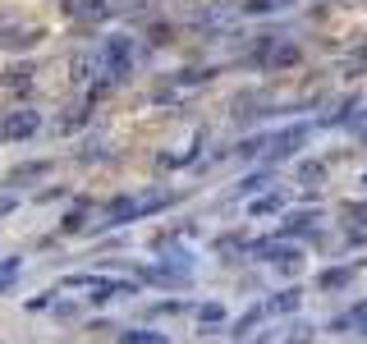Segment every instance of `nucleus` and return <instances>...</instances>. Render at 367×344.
<instances>
[{"label": "nucleus", "instance_id": "obj_6", "mask_svg": "<svg viewBox=\"0 0 367 344\" xmlns=\"http://www.w3.org/2000/svg\"><path fill=\"white\" fill-rule=\"evenodd\" d=\"M248 253H253V257H262V262H285V257H290V253H299V248H290V243H285L280 234H275V239H257L253 248H248Z\"/></svg>", "mask_w": 367, "mask_h": 344}, {"label": "nucleus", "instance_id": "obj_1", "mask_svg": "<svg viewBox=\"0 0 367 344\" xmlns=\"http://www.w3.org/2000/svg\"><path fill=\"white\" fill-rule=\"evenodd\" d=\"M134 74V42L129 37H106V78Z\"/></svg>", "mask_w": 367, "mask_h": 344}, {"label": "nucleus", "instance_id": "obj_3", "mask_svg": "<svg viewBox=\"0 0 367 344\" xmlns=\"http://www.w3.org/2000/svg\"><path fill=\"white\" fill-rule=\"evenodd\" d=\"M37 110H14V115H10V120L0 124V138H10V143H23V138H32L37 134Z\"/></svg>", "mask_w": 367, "mask_h": 344}, {"label": "nucleus", "instance_id": "obj_27", "mask_svg": "<svg viewBox=\"0 0 367 344\" xmlns=\"http://www.w3.org/2000/svg\"><path fill=\"white\" fill-rule=\"evenodd\" d=\"M285 344H312V326H307V321H299V326L285 335Z\"/></svg>", "mask_w": 367, "mask_h": 344}, {"label": "nucleus", "instance_id": "obj_30", "mask_svg": "<svg viewBox=\"0 0 367 344\" xmlns=\"http://www.w3.org/2000/svg\"><path fill=\"white\" fill-rule=\"evenodd\" d=\"M216 248H220V253H239L244 239H239V234H225V239H216Z\"/></svg>", "mask_w": 367, "mask_h": 344}, {"label": "nucleus", "instance_id": "obj_14", "mask_svg": "<svg viewBox=\"0 0 367 344\" xmlns=\"http://www.w3.org/2000/svg\"><path fill=\"white\" fill-rule=\"evenodd\" d=\"M294 180L303 184V188H321V180H326V165H321V161H303L299 170H294Z\"/></svg>", "mask_w": 367, "mask_h": 344}, {"label": "nucleus", "instance_id": "obj_36", "mask_svg": "<svg viewBox=\"0 0 367 344\" xmlns=\"http://www.w3.org/2000/svg\"><path fill=\"white\" fill-rule=\"evenodd\" d=\"M363 188H367V175H363Z\"/></svg>", "mask_w": 367, "mask_h": 344}, {"label": "nucleus", "instance_id": "obj_10", "mask_svg": "<svg viewBox=\"0 0 367 344\" xmlns=\"http://www.w3.org/2000/svg\"><path fill=\"white\" fill-rule=\"evenodd\" d=\"M299 299H303V294H299V284H294V289H280V294H275V299L266 303L262 312H275V317H285V312H299Z\"/></svg>", "mask_w": 367, "mask_h": 344}, {"label": "nucleus", "instance_id": "obj_31", "mask_svg": "<svg viewBox=\"0 0 367 344\" xmlns=\"http://www.w3.org/2000/svg\"><path fill=\"white\" fill-rule=\"evenodd\" d=\"M175 312H184V303H156L152 308V317H175Z\"/></svg>", "mask_w": 367, "mask_h": 344}, {"label": "nucleus", "instance_id": "obj_22", "mask_svg": "<svg viewBox=\"0 0 367 344\" xmlns=\"http://www.w3.org/2000/svg\"><path fill=\"white\" fill-rule=\"evenodd\" d=\"M120 344H166V340H161V330H124Z\"/></svg>", "mask_w": 367, "mask_h": 344}, {"label": "nucleus", "instance_id": "obj_4", "mask_svg": "<svg viewBox=\"0 0 367 344\" xmlns=\"http://www.w3.org/2000/svg\"><path fill=\"white\" fill-rule=\"evenodd\" d=\"M106 0H64V14L69 19H88V23H101L106 19Z\"/></svg>", "mask_w": 367, "mask_h": 344}, {"label": "nucleus", "instance_id": "obj_15", "mask_svg": "<svg viewBox=\"0 0 367 344\" xmlns=\"http://www.w3.org/2000/svg\"><path fill=\"white\" fill-rule=\"evenodd\" d=\"M92 69H97V60H92L88 51H78L74 60H69V83H88V78H92Z\"/></svg>", "mask_w": 367, "mask_h": 344}, {"label": "nucleus", "instance_id": "obj_5", "mask_svg": "<svg viewBox=\"0 0 367 344\" xmlns=\"http://www.w3.org/2000/svg\"><path fill=\"white\" fill-rule=\"evenodd\" d=\"M142 211H138V197H110L106 202V225H129L138 221Z\"/></svg>", "mask_w": 367, "mask_h": 344}, {"label": "nucleus", "instance_id": "obj_25", "mask_svg": "<svg viewBox=\"0 0 367 344\" xmlns=\"http://www.w3.org/2000/svg\"><path fill=\"white\" fill-rule=\"evenodd\" d=\"M5 83H10V88H28V83H32V69H28V64H14Z\"/></svg>", "mask_w": 367, "mask_h": 344}, {"label": "nucleus", "instance_id": "obj_7", "mask_svg": "<svg viewBox=\"0 0 367 344\" xmlns=\"http://www.w3.org/2000/svg\"><path fill=\"white\" fill-rule=\"evenodd\" d=\"M92 289V303H110L115 294H134V284H124V280H88Z\"/></svg>", "mask_w": 367, "mask_h": 344}, {"label": "nucleus", "instance_id": "obj_13", "mask_svg": "<svg viewBox=\"0 0 367 344\" xmlns=\"http://www.w3.org/2000/svg\"><path fill=\"white\" fill-rule=\"evenodd\" d=\"M193 312H198V321H202V335H212V326H225V308H220V303H198Z\"/></svg>", "mask_w": 367, "mask_h": 344}, {"label": "nucleus", "instance_id": "obj_12", "mask_svg": "<svg viewBox=\"0 0 367 344\" xmlns=\"http://www.w3.org/2000/svg\"><path fill=\"white\" fill-rule=\"evenodd\" d=\"M353 284V271L349 267H326L317 275V289H349Z\"/></svg>", "mask_w": 367, "mask_h": 344}, {"label": "nucleus", "instance_id": "obj_18", "mask_svg": "<svg viewBox=\"0 0 367 344\" xmlns=\"http://www.w3.org/2000/svg\"><path fill=\"white\" fill-rule=\"evenodd\" d=\"M266 184H271V175H266V170H257V175H248V180H239L234 197H253V193H262Z\"/></svg>", "mask_w": 367, "mask_h": 344}, {"label": "nucleus", "instance_id": "obj_35", "mask_svg": "<svg viewBox=\"0 0 367 344\" xmlns=\"http://www.w3.org/2000/svg\"><path fill=\"white\" fill-rule=\"evenodd\" d=\"M152 42H161V46L170 42V28H166V23H156V28H152Z\"/></svg>", "mask_w": 367, "mask_h": 344}, {"label": "nucleus", "instance_id": "obj_29", "mask_svg": "<svg viewBox=\"0 0 367 344\" xmlns=\"http://www.w3.org/2000/svg\"><path fill=\"white\" fill-rule=\"evenodd\" d=\"M83 161H106V143H101V138H92L88 147H83Z\"/></svg>", "mask_w": 367, "mask_h": 344}, {"label": "nucleus", "instance_id": "obj_19", "mask_svg": "<svg viewBox=\"0 0 367 344\" xmlns=\"http://www.w3.org/2000/svg\"><path fill=\"white\" fill-rule=\"evenodd\" d=\"M294 0H248L244 10L248 14H280V10H290Z\"/></svg>", "mask_w": 367, "mask_h": 344}, {"label": "nucleus", "instance_id": "obj_11", "mask_svg": "<svg viewBox=\"0 0 367 344\" xmlns=\"http://www.w3.org/2000/svg\"><path fill=\"white\" fill-rule=\"evenodd\" d=\"M37 42H42V28H14L10 37H0V46H10V51H32Z\"/></svg>", "mask_w": 367, "mask_h": 344}, {"label": "nucleus", "instance_id": "obj_32", "mask_svg": "<svg viewBox=\"0 0 367 344\" xmlns=\"http://www.w3.org/2000/svg\"><path fill=\"white\" fill-rule=\"evenodd\" d=\"M42 308H51V294H37V299H28V312H42Z\"/></svg>", "mask_w": 367, "mask_h": 344}, {"label": "nucleus", "instance_id": "obj_24", "mask_svg": "<svg viewBox=\"0 0 367 344\" xmlns=\"http://www.w3.org/2000/svg\"><path fill=\"white\" fill-rule=\"evenodd\" d=\"M18 267H23V262H18V257H5V262H0V294H5V289H10V284H14Z\"/></svg>", "mask_w": 367, "mask_h": 344}, {"label": "nucleus", "instance_id": "obj_20", "mask_svg": "<svg viewBox=\"0 0 367 344\" xmlns=\"http://www.w3.org/2000/svg\"><path fill=\"white\" fill-rule=\"evenodd\" d=\"M42 175H51V161H28V165H18L14 175H10V180H42Z\"/></svg>", "mask_w": 367, "mask_h": 344}, {"label": "nucleus", "instance_id": "obj_23", "mask_svg": "<svg viewBox=\"0 0 367 344\" xmlns=\"http://www.w3.org/2000/svg\"><path fill=\"white\" fill-rule=\"evenodd\" d=\"M257 321H262V308H248V312L239 317V321H234V330H229V335H239V340H244V335H248L253 326H257Z\"/></svg>", "mask_w": 367, "mask_h": 344}, {"label": "nucleus", "instance_id": "obj_2", "mask_svg": "<svg viewBox=\"0 0 367 344\" xmlns=\"http://www.w3.org/2000/svg\"><path fill=\"white\" fill-rule=\"evenodd\" d=\"M307 138H312L307 124H294V129H285V134H271V143H266V161H285V156H294Z\"/></svg>", "mask_w": 367, "mask_h": 344}, {"label": "nucleus", "instance_id": "obj_16", "mask_svg": "<svg viewBox=\"0 0 367 344\" xmlns=\"http://www.w3.org/2000/svg\"><path fill=\"white\" fill-rule=\"evenodd\" d=\"M170 202H175V193H170V188H152V193H147L142 202H138V211H147V216H156V211H166Z\"/></svg>", "mask_w": 367, "mask_h": 344}, {"label": "nucleus", "instance_id": "obj_33", "mask_svg": "<svg viewBox=\"0 0 367 344\" xmlns=\"http://www.w3.org/2000/svg\"><path fill=\"white\" fill-rule=\"evenodd\" d=\"M344 211H349L353 221H363V225H367V207H363V202H349V207H344Z\"/></svg>", "mask_w": 367, "mask_h": 344}, {"label": "nucleus", "instance_id": "obj_8", "mask_svg": "<svg viewBox=\"0 0 367 344\" xmlns=\"http://www.w3.org/2000/svg\"><path fill=\"white\" fill-rule=\"evenodd\" d=\"M266 64H271V69H294V64H299V46L294 42H275L271 51H266Z\"/></svg>", "mask_w": 367, "mask_h": 344}, {"label": "nucleus", "instance_id": "obj_9", "mask_svg": "<svg viewBox=\"0 0 367 344\" xmlns=\"http://www.w3.org/2000/svg\"><path fill=\"white\" fill-rule=\"evenodd\" d=\"M317 225V211H290L285 225H280V239H290V234H307Z\"/></svg>", "mask_w": 367, "mask_h": 344}, {"label": "nucleus", "instance_id": "obj_28", "mask_svg": "<svg viewBox=\"0 0 367 344\" xmlns=\"http://www.w3.org/2000/svg\"><path fill=\"white\" fill-rule=\"evenodd\" d=\"M83 120H88V110H83V106H74V110H69V115L60 120V129H64V134H74V129H78Z\"/></svg>", "mask_w": 367, "mask_h": 344}, {"label": "nucleus", "instance_id": "obj_21", "mask_svg": "<svg viewBox=\"0 0 367 344\" xmlns=\"http://www.w3.org/2000/svg\"><path fill=\"white\" fill-rule=\"evenodd\" d=\"M266 143H271V134L244 138V143H239V156H266Z\"/></svg>", "mask_w": 367, "mask_h": 344}, {"label": "nucleus", "instance_id": "obj_17", "mask_svg": "<svg viewBox=\"0 0 367 344\" xmlns=\"http://www.w3.org/2000/svg\"><path fill=\"white\" fill-rule=\"evenodd\" d=\"M280 207H285V197H280V193H266V197H253V202H248L253 221H257V216H275Z\"/></svg>", "mask_w": 367, "mask_h": 344}, {"label": "nucleus", "instance_id": "obj_34", "mask_svg": "<svg viewBox=\"0 0 367 344\" xmlns=\"http://www.w3.org/2000/svg\"><path fill=\"white\" fill-rule=\"evenodd\" d=\"M14 207H18V197H14V193H5V197H0V216H10Z\"/></svg>", "mask_w": 367, "mask_h": 344}, {"label": "nucleus", "instance_id": "obj_26", "mask_svg": "<svg viewBox=\"0 0 367 344\" xmlns=\"http://www.w3.org/2000/svg\"><path fill=\"white\" fill-rule=\"evenodd\" d=\"M83 221H88V202L69 207V216H64V230H83Z\"/></svg>", "mask_w": 367, "mask_h": 344}]
</instances>
